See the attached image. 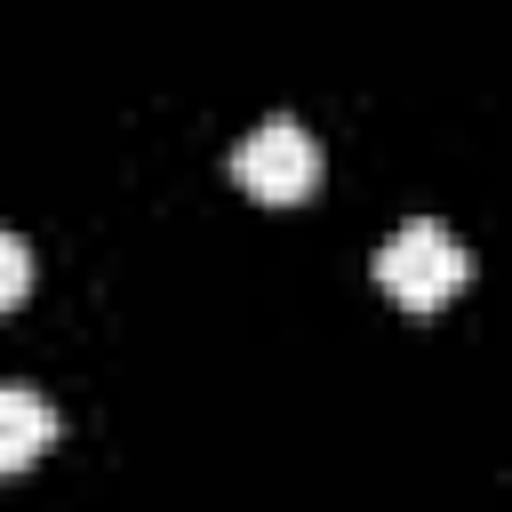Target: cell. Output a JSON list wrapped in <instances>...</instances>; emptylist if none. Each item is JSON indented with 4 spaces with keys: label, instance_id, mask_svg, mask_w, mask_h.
<instances>
[{
    "label": "cell",
    "instance_id": "obj_4",
    "mask_svg": "<svg viewBox=\"0 0 512 512\" xmlns=\"http://www.w3.org/2000/svg\"><path fill=\"white\" fill-rule=\"evenodd\" d=\"M24 288H32V248H24L16 232H0V312H16Z\"/></svg>",
    "mask_w": 512,
    "mask_h": 512
},
{
    "label": "cell",
    "instance_id": "obj_3",
    "mask_svg": "<svg viewBox=\"0 0 512 512\" xmlns=\"http://www.w3.org/2000/svg\"><path fill=\"white\" fill-rule=\"evenodd\" d=\"M40 448H56V408L32 384H0V472H24Z\"/></svg>",
    "mask_w": 512,
    "mask_h": 512
},
{
    "label": "cell",
    "instance_id": "obj_1",
    "mask_svg": "<svg viewBox=\"0 0 512 512\" xmlns=\"http://www.w3.org/2000/svg\"><path fill=\"white\" fill-rule=\"evenodd\" d=\"M376 280H384L392 304H408V312H440V304L472 280V256H464V240H456L448 224L408 216V224L376 248Z\"/></svg>",
    "mask_w": 512,
    "mask_h": 512
},
{
    "label": "cell",
    "instance_id": "obj_2",
    "mask_svg": "<svg viewBox=\"0 0 512 512\" xmlns=\"http://www.w3.org/2000/svg\"><path fill=\"white\" fill-rule=\"evenodd\" d=\"M232 176H240V192H256L264 208H296V200L320 184V144H312V128H296L288 112H272V120H256V128L232 144Z\"/></svg>",
    "mask_w": 512,
    "mask_h": 512
}]
</instances>
